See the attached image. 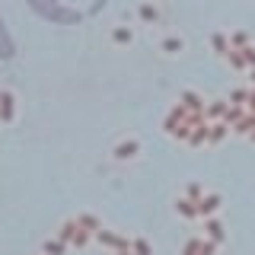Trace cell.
Returning a JSON list of instances; mask_svg holds the SVG:
<instances>
[{"mask_svg":"<svg viewBox=\"0 0 255 255\" xmlns=\"http://www.w3.org/2000/svg\"><path fill=\"white\" fill-rule=\"evenodd\" d=\"M140 16H143V19H156V10H153V6H140Z\"/></svg>","mask_w":255,"mask_h":255,"instance_id":"6da1fadb","label":"cell"},{"mask_svg":"<svg viewBox=\"0 0 255 255\" xmlns=\"http://www.w3.org/2000/svg\"><path fill=\"white\" fill-rule=\"evenodd\" d=\"M182 48V42H175V38H169V42H166V51H179Z\"/></svg>","mask_w":255,"mask_h":255,"instance_id":"3957f363","label":"cell"},{"mask_svg":"<svg viewBox=\"0 0 255 255\" xmlns=\"http://www.w3.org/2000/svg\"><path fill=\"white\" fill-rule=\"evenodd\" d=\"M115 42H131V32H125V29H118V32H115Z\"/></svg>","mask_w":255,"mask_h":255,"instance_id":"7a4b0ae2","label":"cell"},{"mask_svg":"<svg viewBox=\"0 0 255 255\" xmlns=\"http://www.w3.org/2000/svg\"><path fill=\"white\" fill-rule=\"evenodd\" d=\"M252 80H255V77H252Z\"/></svg>","mask_w":255,"mask_h":255,"instance_id":"277c9868","label":"cell"}]
</instances>
